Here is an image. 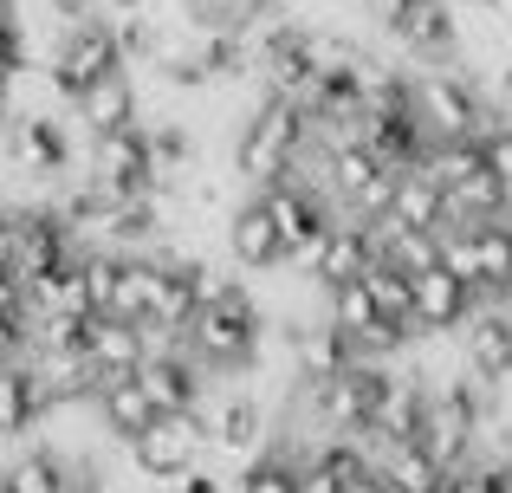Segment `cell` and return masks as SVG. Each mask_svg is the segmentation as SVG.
Here are the masks:
<instances>
[{
	"label": "cell",
	"mask_w": 512,
	"mask_h": 493,
	"mask_svg": "<svg viewBox=\"0 0 512 493\" xmlns=\"http://www.w3.org/2000/svg\"><path fill=\"white\" fill-rule=\"evenodd\" d=\"M441 260H448L467 286H487V273H480V234L474 228H441Z\"/></svg>",
	"instance_id": "obj_13"
},
{
	"label": "cell",
	"mask_w": 512,
	"mask_h": 493,
	"mask_svg": "<svg viewBox=\"0 0 512 493\" xmlns=\"http://www.w3.org/2000/svg\"><path fill=\"white\" fill-rule=\"evenodd\" d=\"M98 409H104V429H111L117 442H137V435L163 416V409H156V396L143 390V377H111L98 390Z\"/></svg>",
	"instance_id": "obj_7"
},
{
	"label": "cell",
	"mask_w": 512,
	"mask_h": 493,
	"mask_svg": "<svg viewBox=\"0 0 512 493\" xmlns=\"http://www.w3.org/2000/svg\"><path fill=\"white\" fill-rule=\"evenodd\" d=\"M26 292H33L39 318H85V312H91V279H85V260H59L52 273H39Z\"/></svg>",
	"instance_id": "obj_9"
},
{
	"label": "cell",
	"mask_w": 512,
	"mask_h": 493,
	"mask_svg": "<svg viewBox=\"0 0 512 493\" xmlns=\"http://www.w3.org/2000/svg\"><path fill=\"white\" fill-rule=\"evenodd\" d=\"M227 260H240L247 273H273V266H286V260H292L286 234H279L273 208H266L260 195H247V202L227 215Z\"/></svg>",
	"instance_id": "obj_3"
},
{
	"label": "cell",
	"mask_w": 512,
	"mask_h": 493,
	"mask_svg": "<svg viewBox=\"0 0 512 493\" xmlns=\"http://www.w3.org/2000/svg\"><path fill=\"white\" fill-rule=\"evenodd\" d=\"M208 455H214V429L201 409H163L137 442H124V461H137V474H150L156 487H169L175 474H188Z\"/></svg>",
	"instance_id": "obj_1"
},
{
	"label": "cell",
	"mask_w": 512,
	"mask_h": 493,
	"mask_svg": "<svg viewBox=\"0 0 512 493\" xmlns=\"http://www.w3.org/2000/svg\"><path fill=\"white\" fill-rule=\"evenodd\" d=\"M130 72H137V65H117V72L91 78L65 111H72L85 130H124V124H137V117H143V85Z\"/></svg>",
	"instance_id": "obj_4"
},
{
	"label": "cell",
	"mask_w": 512,
	"mask_h": 493,
	"mask_svg": "<svg viewBox=\"0 0 512 493\" xmlns=\"http://www.w3.org/2000/svg\"><path fill=\"white\" fill-rule=\"evenodd\" d=\"M299 493H344V481L325 468V461H312V468H299Z\"/></svg>",
	"instance_id": "obj_14"
},
{
	"label": "cell",
	"mask_w": 512,
	"mask_h": 493,
	"mask_svg": "<svg viewBox=\"0 0 512 493\" xmlns=\"http://www.w3.org/2000/svg\"><path fill=\"white\" fill-rule=\"evenodd\" d=\"M234 493H299V468L266 448L260 461H247V468L234 474Z\"/></svg>",
	"instance_id": "obj_12"
},
{
	"label": "cell",
	"mask_w": 512,
	"mask_h": 493,
	"mask_svg": "<svg viewBox=\"0 0 512 493\" xmlns=\"http://www.w3.org/2000/svg\"><path fill=\"white\" fill-rule=\"evenodd\" d=\"M370 260H376L370 221H338L312 273H318V286H338V279H363V273H370Z\"/></svg>",
	"instance_id": "obj_8"
},
{
	"label": "cell",
	"mask_w": 512,
	"mask_h": 493,
	"mask_svg": "<svg viewBox=\"0 0 512 493\" xmlns=\"http://www.w3.org/2000/svg\"><path fill=\"white\" fill-rule=\"evenodd\" d=\"M325 318L338 331H370L376 318H383V305H376V292H370V279H338V286H325Z\"/></svg>",
	"instance_id": "obj_10"
},
{
	"label": "cell",
	"mask_w": 512,
	"mask_h": 493,
	"mask_svg": "<svg viewBox=\"0 0 512 493\" xmlns=\"http://www.w3.org/2000/svg\"><path fill=\"white\" fill-rule=\"evenodd\" d=\"M85 351L98 364V377H137L143 357H150V338H143V318H117V312H91L85 325ZM98 383V390H104Z\"/></svg>",
	"instance_id": "obj_6"
},
{
	"label": "cell",
	"mask_w": 512,
	"mask_h": 493,
	"mask_svg": "<svg viewBox=\"0 0 512 493\" xmlns=\"http://www.w3.org/2000/svg\"><path fill=\"white\" fill-rule=\"evenodd\" d=\"M383 474H389L396 487H409V493H435V487H448V468H441V461L428 455L422 442H389Z\"/></svg>",
	"instance_id": "obj_11"
},
{
	"label": "cell",
	"mask_w": 512,
	"mask_h": 493,
	"mask_svg": "<svg viewBox=\"0 0 512 493\" xmlns=\"http://www.w3.org/2000/svg\"><path fill=\"white\" fill-rule=\"evenodd\" d=\"M474 292L480 286H467L448 260L422 266L415 273V331H461L467 312H474Z\"/></svg>",
	"instance_id": "obj_5"
},
{
	"label": "cell",
	"mask_w": 512,
	"mask_h": 493,
	"mask_svg": "<svg viewBox=\"0 0 512 493\" xmlns=\"http://www.w3.org/2000/svg\"><path fill=\"white\" fill-rule=\"evenodd\" d=\"M117 65H130V59H124V39H117V20H111V13H98V20H78V26H59L52 72H59L65 98H78L91 78L117 72Z\"/></svg>",
	"instance_id": "obj_2"
}]
</instances>
